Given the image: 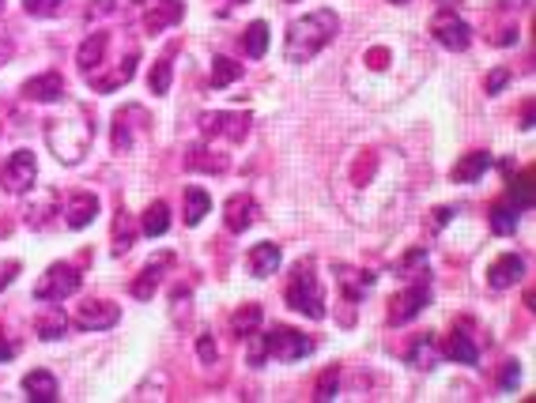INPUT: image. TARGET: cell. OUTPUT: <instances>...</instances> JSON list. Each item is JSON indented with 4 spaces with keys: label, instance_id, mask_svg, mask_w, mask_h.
Listing matches in <instances>:
<instances>
[{
    "label": "cell",
    "instance_id": "cell-31",
    "mask_svg": "<svg viewBox=\"0 0 536 403\" xmlns=\"http://www.w3.org/2000/svg\"><path fill=\"white\" fill-rule=\"evenodd\" d=\"M231 328H234L239 340H246L249 332H257L261 328V305H242V310L231 317Z\"/></svg>",
    "mask_w": 536,
    "mask_h": 403
},
{
    "label": "cell",
    "instance_id": "cell-26",
    "mask_svg": "<svg viewBox=\"0 0 536 403\" xmlns=\"http://www.w3.org/2000/svg\"><path fill=\"white\" fill-rule=\"evenodd\" d=\"M208 212H212V197L200 185H189L185 189V222H189V227H200Z\"/></svg>",
    "mask_w": 536,
    "mask_h": 403
},
{
    "label": "cell",
    "instance_id": "cell-24",
    "mask_svg": "<svg viewBox=\"0 0 536 403\" xmlns=\"http://www.w3.org/2000/svg\"><path fill=\"white\" fill-rule=\"evenodd\" d=\"M487 166H491V155H487V151H468V155L461 158V163L453 166V181H461V185L480 181Z\"/></svg>",
    "mask_w": 536,
    "mask_h": 403
},
{
    "label": "cell",
    "instance_id": "cell-44",
    "mask_svg": "<svg viewBox=\"0 0 536 403\" xmlns=\"http://www.w3.org/2000/svg\"><path fill=\"white\" fill-rule=\"evenodd\" d=\"M393 4H408V0H393Z\"/></svg>",
    "mask_w": 536,
    "mask_h": 403
},
{
    "label": "cell",
    "instance_id": "cell-17",
    "mask_svg": "<svg viewBox=\"0 0 536 403\" xmlns=\"http://www.w3.org/2000/svg\"><path fill=\"white\" fill-rule=\"evenodd\" d=\"M170 264H175V256H170V253H163L159 256V261H155V264H148L144 271H140V276L133 279V298H140V302H148L151 294H155V290H159V283H163V268H170Z\"/></svg>",
    "mask_w": 536,
    "mask_h": 403
},
{
    "label": "cell",
    "instance_id": "cell-12",
    "mask_svg": "<svg viewBox=\"0 0 536 403\" xmlns=\"http://www.w3.org/2000/svg\"><path fill=\"white\" fill-rule=\"evenodd\" d=\"M140 114H144V106H125V109H118V117H114V151H133L136 148V128L140 133H148V125L151 121H140V125H133Z\"/></svg>",
    "mask_w": 536,
    "mask_h": 403
},
{
    "label": "cell",
    "instance_id": "cell-46",
    "mask_svg": "<svg viewBox=\"0 0 536 403\" xmlns=\"http://www.w3.org/2000/svg\"><path fill=\"white\" fill-rule=\"evenodd\" d=\"M0 12H4V0H0Z\"/></svg>",
    "mask_w": 536,
    "mask_h": 403
},
{
    "label": "cell",
    "instance_id": "cell-37",
    "mask_svg": "<svg viewBox=\"0 0 536 403\" xmlns=\"http://www.w3.org/2000/svg\"><path fill=\"white\" fill-rule=\"evenodd\" d=\"M507 84H510V69H495L491 76H487V94H499Z\"/></svg>",
    "mask_w": 536,
    "mask_h": 403
},
{
    "label": "cell",
    "instance_id": "cell-15",
    "mask_svg": "<svg viewBox=\"0 0 536 403\" xmlns=\"http://www.w3.org/2000/svg\"><path fill=\"white\" fill-rule=\"evenodd\" d=\"M185 20V0H155L151 12L144 15L148 35H163L166 27H178Z\"/></svg>",
    "mask_w": 536,
    "mask_h": 403
},
{
    "label": "cell",
    "instance_id": "cell-43",
    "mask_svg": "<svg viewBox=\"0 0 536 403\" xmlns=\"http://www.w3.org/2000/svg\"><path fill=\"white\" fill-rule=\"evenodd\" d=\"M438 4H443V8H450V4H457V0H438Z\"/></svg>",
    "mask_w": 536,
    "mask_h": 403
},
{
    "label": "cell",
    "instance_id": "cell-16",
    "mask_svg": "<svg viewBox=\"0 0 536 403\" xmlns=\"http://www.w3.org/2000/svg\"><path fill=\"white\" fill-rule=\"evenodd\" d=\"M23 94L30 102H61L65 99V79H61V72H42L35 79H27Z\"/></svg>",
    "mask_w": 536,
    "mask_h": 403
},
{
    "label": "cell",
    "instance_id": "cell-13",
    "mask_svg": "<svg viewBox=\"0 0 536 403\" xmlns=\"http://www.w3.org/2000/svg\"><path fill=\"white\" fill-rule=\"evenodd\" d=\"M525 276V261L517 253H502L499 261L487 268V283H491V290H510L514 283H522Z\"/></svg>",
    "mask_w": 536,
    "mask_h": 403
},
{
    "label": "cell",
    "instance_id": "cell-45",
    "mask_svg": "<svg viewBox=\"0 0 536 403\" xmlns=\"http://www.w3.org/2000/svg\"><path fill=\"white\" fill-rule=\"evenodd\" d=\"M231 4H246V0H231Z\"/></svg>",
    "mask_w": 536,
    "mask_h": 403
},
{
    "label": "cell",
    "instance_id": "cell-1",
    "mask_svg": "<svg viewBox=\"0 0 536 403\" xmlns=\"http://www.w3.org/2000/svg\"><path fill=\"white\" fill-rule=\"evenodd\" d=\"M340 30V15L333 8H318L303 15V20H295L288 27V38H283V57H288V64H306L313 60L329 42L337 38Z\"/></svg>",
    "mask_w": 536,
    "mask_h": 403
},
{
    "label": "cell",
    "instance_id": "cell-29",
    "mask_svg": "<svg viewBox=\"0 0 536 403\" xmlns=\"http://www.w3.org/2000/svg\"><path fill=\"white\" fill-rule=\"evenodd\" d=\"M242 50H246V57H264V50H268V23H261V20H254L246 27V35H242Z\"/></svg>",
    "mask_w": 536,
    "mask_h": 403
},
{
    "label": "cell",
    "instance_id": "cell-36",
    "mask_svg": "<svg viewBox=\"0 0 536 403\" xmlns=\"http://www.w3.org/2000/svg\"><path fill=\"white\" fill-rule=\"evenodd\" d=\"M337 396V369H325L318 389H313V399H333Z\"/></svg>",
    "mask_w": 536,
    "mask_h": 403
},
{
    "label": "cell",
    "instance_id": "cell-39",
    "mask_svg": "<svg viewBox=\"0 0 536 403\" xmlns=\"http://www.w3.org/2000/svg\"><path fill=\"white\" fill-rule=\"evenodd\" d=\"M118 8V0H94V4L87 8V20H99V15H110Z\"/></svg>",
    "mask_w": 536,
    "mask_h": 403
},
{
    "label": "cell",
    "instance_id": "cell-40",
    "mask_svg": "<svg viewBox=\"0 0 536 403\" xmlns=\"http://www.w3.org/2000/svg\"><path fill=\"white\" fill-rule=\"evenodd\" d=\"M197 351H200V362H215V343L208 340V335H200V343H197Z\"/></svg>",
    "mask_w": 536,
    "mask_h": 403
},
{
    "label": "cell",
    "instance_id": "cell-23",
    "mask_svg": "<svg viewBox=\"0 0 536 403\" xmlns=\"http://www.w3.org/2000/svg\"><path fill=\"white\" fill-rule=\"evenodd\" d=\"M133 76H136V53L125 57V64H118V69L110 72V76H87V79H91V87L99 91V94H110V91H118V87L129 84Z\"/></svg>",
    "mask_w": 536,
    "mask_h": 403
},
{
    "label": "cell",
    "instance_id": "cell-21",
    "mask_svg": "<svg viewBox=\"0 0 536 403\" xmlns=\"http://www.w3.org/2000/svg\"><path fill=\"white\" fill-rule=\"evenodd\" d=\"M337 283H340V290H344V302H359V298L374 286V276H370V271L348 268V264H337Z\"/></svg>",
    "mask_w": 536,
    "mask_h": 403
},
{
    "label": "cell",
    "instance_id": "cell-25",
    "mask_svg": "<svg viewBox=\"0 0 536 403\" xmlns=\"http://www.w3.org/2000/svg\"><path fill=\"white\" fill-rule=\"evenodd\" d=\"M446 354H450L453 362H465V366H476L480 362V347H476V340H472L468 332H450Z\"/></svg>",
    "mask_w": 536,
    "mask_h": 403
},
{
    "label": "cell",
    "instance_id": "cell-20",
    "mask_svg": "<svg viewBox=\"0 0 536 403\" xmlns=\"http://www.w3.org/2000/svg\"><path fill=\"white\" fill-rule=\"evenodd\" d=\"M106 45H110V35L106 30H99V35H91L80 50H76V64H80L84 76H94L102 69V57H106Z\"/></svg>",
    "mask_w": 536,
    "mask_h": 403
},
{
    "label": "cell",
    "instance_id": "cell-42",
    "mask_svg": "<svg viewBox=\"0 0 536 403\" xmlns=\"http://www.w3.org/2000/svg\"><path fill=\"white\" fill-rule=\"evenodd\" d=\"M8 359H15V343L0 340V362H8Z\"/></svg>",
    "mask_w": 536,
    "mask_h": 403
},
{
    "label": "cell",
    "instance_id": "cell-33",
    "mask_svg": "<svg viewBox=\"0 0 536 403\" xmlns=\"http://www.w3.org/2000/svg\"><path fill=\"white\" fill-rule=\"evenodd\" d=\"M438 359H443V351L434 347V340H419L412 351H408V362L419 366V369H434V366H438Z\"/></svg>",
    "mask_w": 536,
    "mask_h": 403
},
{
    "label": "cell",
    "instance_id": "cell-47",
    "mask_svg": "<svg viewBox=\"0 0 536 403\" xmlns=\"http://www.w3.org/2000/svg\"><path fill=\"white\" fill-rule=\"evenodd\" d=\"M288 4H295V0H288Z\"/></svg>",
    "mask_w": 536,
    "mask_h": 403
},
{
    "label": "cell",
    "instance_id": "cell-30",
    "mask_svg": "<svg viewBox=\"0 0 536 403\" xmlns=\"http://www.w3.org/2000/svg\"><path fill=\"white\" fill-rule=\"evenodd\" d=\"M133 241H136V222H133V215H129V212H118V219H114V256L129 253Z\"/></svg>",
    "mask_w": 536,
    "mask_h": 403
},
{
    "label": "cell",
    "instance_id": "cell-22",
    "mask_svg": "<svg viewBox=\"0 0 536 403\" xmlns=\"http://www.w3.org/2000/svg\"><path fill=\"white\" fill-rule=\"evenodd\" d=\"M69 332V317L61 310V302H45V310L38 313V340H61Z\"/></svg>",
    "mask_w": 536,
    "mask_h": 403
},
{
    "label": "cell",
    "instance_id": "cell-41",
    "mask_svg": "<svg viewBox=\"0 0 536 403\" xmlns=\"http://www.w3.org/2000/svg\"><path fill=\"white\" fill-rule=\"evenodd\" d=\"M450 215H453V207H438V212H434V227H446Z\"/></svg>",
    "mask_w": 536,
    "mask_h": 403
},
{
    "label": "cell",
    "instance_id": "cell-9",
    "mask_svg": "<svg viewBox=\"0 0 536 403\" xmlns=\"http://www.w3.org/2000/svg\"><path fill=\"white\" fill-rule=\"evenodd\" d=\"M427 302H431V286H427V276H423L419 283L408 286L401 298H393L389 320H393V325H408L412 317H419V313H423V305H427Z\"/></svg>",
    "mask_w": 536,
    "mask_h": 403
},
{
    "label": "cell",
    "instance_id": "cell-10",
    "mask_svg": "<svg viewBox=\"0 0 536 403\" xmlns=\"http://www.w3.org/2000/svg\"><path fill=\"white\" fill-rule=\"evenodd\" d=\"M118 320H121V310L114 302H87V305H80V313H76V328L106 332V328H114Z\"/></svg>",
    "mask_w": 536,
    "mask_h": 403
},
{
    "label": "cell",
    "instance_id": "cell-14",
    "mask_svg": "<svg viewBox=\"0 0 536 403\" xmlns=\"http://www.w3.org/2000/svg\"><path fill=\"white\" fill-rule=\"evenodd\" d=\"M94 215H99V197H94V192H72L65 204V227L84 230L94 222Z\"/></svg>",
    "mask_w": 536,
    "mask_h": 403
},
{
    "label": "cell",
    "instance_id": "cell-5",
    "mask_svg": "<svg viewBox=\"0 0 536 403\" xmlns=\"http://www.w3.org/2000/svg\"><path fill=\"white\" fill-rule=\"evenodd\" d=\"M264 343H268V359L276 362H303L306 354H313V340L303 332H295L288 325H272L264 332Z\"/></svg>",
    "mask_w": 536,
    "mask_h": 403
},
{
    "label": "cell",
    "instance_id": "cell-18",
    "mask_svg": "<svg viewBox=\"0 0 536 403\" xmlns=\"http://www.w3.org/2000/svg\"><path fill=\"white\" fill-rule=\"evenodd\" d=\"M23 392L30 403H53L57 399V377L50 374V369H30V374L23 377Z\"/></svg>",
    "mask_w": 536,
    "mask_h": 403
},
{
    "label": "cell",
    "instance_id": "cell-6",
    "mask_svg": "<svg viewBox=\"0 0 536 403\" xmlns=\"http://www.w3.org/2000/svg\"><path fill=\"white\" fill-rule=\"evenodd\" d=\"M35 177H38V158H35V151H27V148L12 151L8 163L0 166V185H4V192H12V197L35 189Z\"/></svg>",
    "mask_w": 536,
    "mask_h": 403
},
{
    "label": "cell",
    "instance_id": "cell-35",
    "mask_svg": "<svg viewBox=\"0 0 536 403\" xmlns=\"http://www.w3.org/2000/svg\"><path fill=\"white\" fill-rule=\"evenodd\" d=\"M23 8H27V15H35V20H50V15L65 8V0H23Z\"/></svg>",
    "mask_w": 536,
    "mask_h": 403
},
{
    "label": "cell",
    "instance_id": "cell-11",
    "mask_svg": "<svg viewBox=\"0 0 536 403\" xmlns=\"http://www.w3.org/2000/svg\"><path fill=\"white\" fill-rule=\"evenodd\" d=\"M223 222L231 234H242L257 222V200L249 192H234V197L223 204Z\"/></svg>",
    "mask_w": 536,
    "mask_h": 403
},
{
    "label": "cell",
    "instance_id": "cell-2",
    "mask_svg": "<svg viewBox=\"0 0 536 403\" xmlns=\"http://www.w3.org/2000/svg\"><path fill=\"white\" fill-rule=\"evenodd\" d=\"M91 140H94V125L80 106H69L65 117L45 121V143H50L57 163H65V166L80 163V158L87 155V148H91Z\"/></svg>",
    "mask_w": 536,
    "mask_h": 403
},
{
    "label": "cell",
    "instance_id": "cell-32",
    "mask_svg": "<svg viewBox=\"0 0 536 403\" xmlns=\"http://www.w3.org/2000/svg\"><path fill=\"white\" fill-rule=\"evenodd\" d=\"M234 79H242V64L231 57H215L212 60V87H231Z\"/></svg>",
    "mask_w": 536,
    "mask_h": 403
},
{
    "label": "cell",
    "instance_id": "cell-7",
    "mask_svg": "<svg viewBox=\"0 0 536 403\" xmlns=\"http://www.w3.org/2000/svg\"><path fill=\"white\" fill-rule=\"evenodd\" d=\"M431 35H434L438 45H446V50H453V53H461V50H468V45H472V27L453 8H443V12L434 15V20H431Z\"/></svg>",
    "mask_w": 536,
    "mask_h": 403
},
{
    "label": "cell",
    "instance_id": "cell-27",
    "mask_svg": "<svg viewBox=\"0 0 536 403\" xmlns=\"http://www.w3.org/2000/svg\"><path fill=\"white\" fill-rule=\"evenodd\" d=\"M517 219H522V207H517L514 200H502L491 207V230L499 238H510L517 230Z\"/></svg>",
    "mask_w": 536,
    "mask_h": 403
},
{
    "label": "cell",
    "instance_id": "cell-28",
    "mask_svg": "<svg viewBox=\"0 0 536 403\" xmlns=\"http://www.w3.org/2000/svg\"><path fill=\"white\" fill-rule=\"evenodd\" d=\"M140 230H144L148 238H163V234L170 230V207H166V200L148 204V212H144V222H140Z\"/></svg>",
    "mask_w": 536,
    "mask_h": 403
},
{
    "label": "cell",
    "instance_id": "cell-4",
    "mask_svg": "<svg viewBox=\"0 0 536 403\" xmlns=\"http://www.w3.org/2000/svg\"><path fill=\"white\" fill-rule=\"evenodd\" d=\"M80 290V268L61 261V264H50L42 271V279L35 283V298L38 302H65Z\"/></svg>",
    "mask_w": 536,
    "mask_h": 403
},
{
    "label": "cell",
    "instance_id": "cell-34",
    "mask_svg": "<svg viewBox=\"0 0 536 403\" xmlns=\"http://www.w3.org/2000/svg\"><path fill=\"white\" fill-rule=\"evenodd\" d=\"M170 79H175V69H170V57H159V60L151 64V76H148L151 94H166V91H170Z\"/></svg>",
    "mask_w": 536,
    "mask_h": 403
},
{
    "label": "cell",
    "instance_id": "cell-19",
    "mask_svg": "<svg viewBox=\"0 0 536 403\" xmlns=\"http://www.w3.org/2000/svg\"><path fill=\"white\" fill-rule=\"evenodd\" d=\"M280 264H283V253H280V246H272V241H261V246L249 249V271H254L257 279L276 276Z\"/></svg>",
    "mask_w": 536,
    "mask_h": 403
},
{
    "label": "cell",
    "instance_id": "cell-38",
    "mask_svg": "<svg viewBox=\"0 0 536 403\" xmlns=\"http://www.w3.org/2000/svg\"><path fill=\"white\" fill-rule=\"evenodd\" d=\"M517 381H522V369H517V362H507V369H502L499 384H502V389H517Z\"/></svg>",
    "mask_w": 536,
    "mask_h": 403
},
{
    "label": "cell",
    "instance_id": "cell-8",
    "mask_svg": "<svg viewBox=\"0 0 536 403\" xmlns=\"http://www.w3.org/2000/svg\"><path fill=\"white\" fill-rule=\"evenodd\" d=\"M204 136H223L231 143H239L249 136V114H234V109H215V114H204L200 117Z\"/></svg>",
    "mask_w": 536,
    "mask_h": 403
},
{
    "label": "cell",
    "instance_id": "cell-3",
    "mask_svg": "<svg viewBox=\"0 0 536 403\" xmlns=\"http://www.w3.org/2000/svg\"><path fill=\"white\" fill-rule=\"evenodd\" d=\"M283 298H288V305L295 313H306L310 320H325V294H321V283L318 276H313L310 264H295L291 271V283L288 290H283Z\"/></svg>",
    "mask_w": 536,
    "mask_h": 403
}]
</instances>
